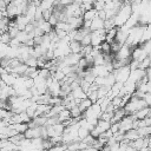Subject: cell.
<instances>
[{"instance_id":"1","label":"cell","mask_w":151,"mask_h":151,"mask_svg":"<svg viewBox=\"0 0 151 151\" xmlns=\"http://www.w3.org/2000/svg\"><path fill=\"white\" fill-rule=\"evenodd\" d=\"M132 13V8L131 5L127 1H123V4L120 5V7L118 8V11L116 12V14L113 15L112 20L116 27H119L122 25H124L126 22V20L129 19V17Z\"/></svg>"},{"instance_id":"2","label":"cell","mask_w":151,"mask_h":151,"mask_svg":"<svg viewBox=\"0 0 151 151\" xmlns=\"http://www.w3.org/2000/svg\"><path fill=\"white\" fill-rule=\"evenodd\" d=\"M145 106H147V105L145 104V101H144L143 98H139V97H136V96L131 94L130 99H129L127 103L123 106V109L125 110L126 114H132V113H134L136 111H138V110H140V109H143V107H145Z\"/></svg>"},{"instance_id":"3","label":"cell","mask_w":151,"mask_h":151,"mask_svg":"<svg viewBox=\"0 0 151 151\" xmlns=\"http://www.w3.org/2000/svg\"><path fill=\"white\" fill-rule=\"evenodd\" d=\"M130 67H129V65H124V66H120V67H118V68H114L113 71H112V73H113V76H114V79H116V81H119V83H125L126 80H127V78H129V74H130Z\"/></svg>"},{"instance_id":"4","label":"cell","mask_w":151,"mask_h":151,"mask_svg":"<svg viewBox=\"0 0 151 151\" xmlns=\"http://www.w3.org/2000/svg\"><path fill=\"white\" fill-rule=\"evenodd\" d=\"M100 113H101L100 105H99L98 101H96V103H92V104L81 113V117H83V118H98V119H99Z\"/></svg>"},{"instance_id":"5","label":"cell","mask_w":151,"mask_h":151,"mask_svg":"<svg viewBox=\"0 0 151 151\" xmlns=\"http://www.w3.org/2000/svg\"><path fill=\"white\" fill-rule=\"evenodd\" d=\"M105 34L106 29L105 28H99V29H93L90 32L91 35V45L92 46H98L105 40Z\"/></svg>"},{"instance_id":"6","label":"cell","mask_w":151,"mask_h":151,"mask_svg":"<svg viewBox=\"0 0 151 151\" xmlns=\"http://www.w3.org/2000/svg\"><path fill=\"white\" fill-rule=\"evenodd\" d=\"M134 119L136 118L133 117V114H125L118 122V124H119V131L125 132V131H127L130 129H133V120Z\"/></svg>"},{"instance_id":"7","label":"cell","mask_w":151,"mask_h":151,"mask_svg":"<svg viewBox=\"0 0 151 151\" xmlns=\"http://www.w3.org/2000/svg\"><path fill=\"white\" fill-rule=\"evenodd\" d=\"M131 50H132V47L127 46L126 44H123V45L119 47V50L114 53V59L122 60V59L131 58Z\"/></svg>"},{"instance_id":"8","label":"cell","mask_w":151,"mask_h":151,"mask_svg":"<svg viewBox=\"0 0 151 151\" xmlns=\"http://www.w3.org/2000/svg\"><path fill=\"white\" fill-rule=\"evenodd\" d=\"M83 55L80 54V53H72V52H70L68 54H66L63 59H60L63 63H65L66 65H70V66H74V65H77V63L79 61V59L81 58Z\"/></svg>"},{"instance_id":"9","label":"cell","mask_w":151,"mask_h":151,"mask_svg":"<svg viewBox=\"0 0 151 151\" xmlns=\"http://www.w3.org/2000/svg\"><path fill=\"white\" fill-rule=\"evenodd\" d=\"M144 76H146V71H145V70L134 68V70H131V71H130V74H129L127 80H129V81L137 83V81H139Z\"/></svg>"},{"instance_id":"10","label":"cell","mask_w":151,"mask_h":151,"mask_svg":"<svg viewBox=\"0 0 151 151\" xmlns=\"http://www.w3.org/2000/svg\"><path fill=\"white\" fill-rule=\"evenodd\" d=\"M24 136L28 139L41 137V126H29V127H27V130L24 132Z\"/></svg>"},{"instance_id":"11","label":"cell","mask_w":151,"mask_h":151,"mask_svg":"<svg viewBox=\"0 0 151 151\" xmlns=\"http://www.w3.org/2000/svg\"><path fill=\"white\" fill-rule=\"evenodd\" d=\"M0 79L8 86H13V84L15 83V79H17V76L13 74V73H4L0 76Z\"/></svg>"},{"instance_id":"12","label":"cell","mask_w":151,"mask_h":151,"mask_svg":"<svg viewBox=\"0 0 151 151\" xmlns=\"http://www.w3.org/2000/svg\"><path fill=\"white\" fill-rule=\"evenodd\" d=\"M150 113H151L150 106H145V107H143V109H140V110L136 111V112H134V113H132V114H133V117H134L136 119H143V118H145V117L150 116Z\"/></svg>"},{"instance_id":"13","label":"cell","mask_w":151,"mask_h":151,"mask_svg":"<svg viewBox=\"0 0 151 151\" xmlns=\"http://www.w3.org/2000/svg\"><path fill=\"white\" fill-rule=\"evenodd\" d=\"M99 28H104V19H100L99 17H94V18L91 20L90 31L99 29Z\"/></svg>"},{"instance_id":"14","label":"cell","mask_w":151,"mask_h":151,"mask_svg":"<svg viewBox=\"0 0 151 151\" xmlns=\"http://www.w3.org/2000/svg\"><path fill=\"white\" fill-rule=\"evenodd\" d=\"M71 94H72V97L76 98V99H84V98L87 97V96H86V92H85L80 86H77V87L72 88V90H71Z\"/></svg>"},{"instance_id":"15","label":"cell","mask_w":151,"mask_h":151,"mask_svg":"<svg viewBox=\"0 0 151 151\" xmlns=\"http://www.w3.org/2000/svg\"><path fill=\"white\" fill-rule=\"evenodd\" d=\"M8 127L15 130L17 132L19 133H24L27 127H28V124L27 123H12V124H8Z\"/></svg>"},{"instance_id":"16","label":"cell","mask_w":151,"mask_h":151,"mask_svg":"<svg viewBox=\"0 0 151 151\" xmlns=\"http://www.w3.org/2000/svg\"><path fill=\"white\" fill-rule=\"evenodd\" d=\"M68 47H70V52L72 53H80V50H81V44L78 41V40H74V39H71L68 41Z\"/></svg>"},{"instance_id":"17","label":"cell","mask_w":151,"mask_h":151,"mask_svg":"<svg viewBox=\"0 0 151 151\" xmlns=\"http://www.w3.org/2000/svg\"><path fill=\"white\" fill-rule=\"evenodd\" d=\"M138 137H139V134H138V132H137V129H130V130H127V131L124 132V138L127 139L129 142L134 140V139H137Z\"/></svg>"},{"instance_id":"18","label":"cell","mask_w":151,"mask_h":151,"mask_svg":"<svg viewBox=\"0 0 151 151\" xmlns=\"http://www.w3.org/2000/svg\"><path fill=\"white\" fill-rule=\"evenodd\" d=\"M94 17H97V9L96 8H90V9H86L84 13H83V15H81V18H83V20H92Z\"/></svg>"},{"instance_id":"19","label":"cell","mask_w":151,"mask_h":151,"mask_svg":"<svg viewBox=\"0 0 151 151\" xmlns=\"http://www.w3.org/2000/svg\"><path fill=\"white\" fill-rule=\"evenodd\" d=\"M57 117H58V120H59V123H63V122H65V120H67V119H70L71 118V114H70V110H67L66 107L64 109V110H61L58 114H57Z\"/></svg>"},{"instance_id":"20","label":"cell","mask_w":151,"mask_h":151,"mask_svg":"<svg viewBox=\"0 0 151 151\" xmlns=\"http://www.w3.org/2000/svg\"><path fill=\"white\" fill-rule=\"evenodd\" d=\"M137 132H138L139 137H147V136L151 134V125H150V126L137 127Z\"/></svg>"},{"instance_id":"21","label":"cell","mask_w":151,"mask_h":151,"mask_svg":"<svg viewBox=\"0 0 151 151\" xmlns=\"http://www.w3.org/2000/svg\"><path fill=\"white\" fill-rule=\"evenodd\" d=\"M91 104H92V101L86 97V98H84V99H80V101H79V104H78V107H79V110H80L81 113H83Z\"/></svg>"},{"instance_id":"22","label":"cell","mask_w":151,"mask_h":151,"mask_svg":"<svg viewBox=\"0 0 151 151\" xmlns=\"http://www.w3.org/2000/svg\"><path fill=\"white\" fill-rule=\"evenodd\" d=\"M24 138H25L24 133H15V134L11 136V137L8 138V140H11L12 143H14V144L19 145V144H20V142H21V140H22Z\"/></svg>"},{"instance_id":"23","label":"cell","mask_w":151,"mask_h":151,"mask_svg":"<svg viewBox=\"0 0 151 151\" xmlns=\"http://www.w3.org/2000/svg\"><path fill=\"white\" fill-rule=\"evenodd\" d=\"M150 66V55H147V57H145L143 60H140L139 61V64H138V68H142V70H145V68H147Z\"/></svg>"},{"instance_id":"24","label":"cell","mask_w":151,"mask_h":151,"mask_svg":"<svg viewBox=\"0 0 151 151\" xmlns=\"http://www.w3.org/2000/svg\"><path fill=\"white\" fill-rule=\"evenodd\" d=\"M88 133H90V131L87 129H85L84 126H80L79 125V127H78V138H79V140H81L83 138H85Z\"/></svg>"},{"instance_id":"25","label":"cell","mask_w":151,"mask_h":151,"mask_svg":"<svg viewBox=\"0 0 151 151\" xmlns=\"http://www.w3.org/2000/svg\"><path fill=\"white\" fill-rule=\"evenodd\" d=\"M139 46L144 50V52H145L147 55H150V53H151V42H150V40L144 41V42H143V44H140Z\"/></svg>"},{"instance_id":"26","label":"cell","mask_w":151,"mask_h":151,"mask_svg":"<svg viewBox=\"0 0 151 151\" xmlns=\"http://www.w3.org/2000/svg\"><path fill=\"white\" fill-rule=\"evenodd\" d=\"M79 42L81 44V46L91 45V35H90V33H86V34L80 39V41H79Z\"/></svg>"},{"instance_id":"27","label":"cell","mask_w":151,"mask_h":151,"mask_svg":"<svg viewBox=\"0 0 151 151\" xmlns=\"http://www.w3.org/2000/svg\"><path fill=\"white\" fill-rule=\"evenodd\" d=\"M9 40H11V35L8 34V32H7V31H5V32H2V33L0 34V41H1V42H4V44H7V45H8Z\"/></svg>"},{"instance_id":"28","label":"cell","mask_w":151,"mask_h":151,"mask_svg":"<svg viewBox=\"0 0 151 151\" xmlns=\"http://www.w3.org/2000/svg\"><path fill=\"white\" fill-rule=\"evenodd\" d=\"M143 99H144L145 104H146L147 106H150V105H151V92H146V93H144Z\"/></svg>"},{"instance_id":"29","label":"cell","mask_w":151,"mask_h":151,"mask_svg":"<svg viewBox=\"0 0 151 151\" xmlns=\"http://www.w3.org/2000/svg\"><path fill=\"white\" fill-rule=\"evenodd\" d=\"M47 21H48V22H50V24L52 25V27H54V25L57 24V21H58V19H57V17H55V15H54V14L52 13V14H51V15L48 17V19H47Z\"/></svg>"}]
</instances>
